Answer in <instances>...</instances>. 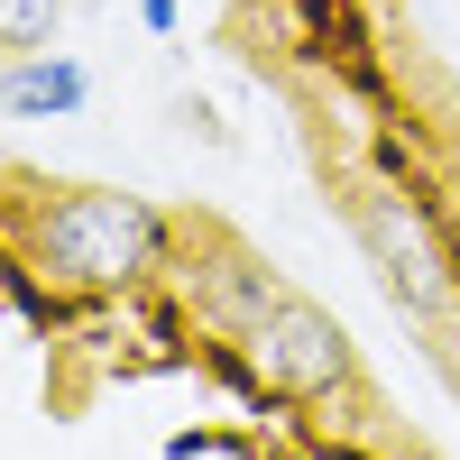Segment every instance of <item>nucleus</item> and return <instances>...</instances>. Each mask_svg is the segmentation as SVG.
<instances>
[{
	"label": "nucleus",
	"mask_w": 460,
	"mask_h": 460,
	"mask_svg": "<svg viewBox=\"0 0 460 460\" xmlns=\"http://www.w3.org/2000/svg\"><path fill=\"white\" fill-rule=\"evenodd\" d=\"M56 19H65V0H0V47L10 56H47Z\"/></svg>",
	"instance_id": "6"
},
{
	"label": "nucleus",
	"mask_w": 460,
	"mask_h": 460,
	"mask_svg": "<svg viewBox=\"0 0 460 460\" xmlns=\"http://www.w3.org/2000/svg\"><path fill=\"white\" fill-rule=\"evenodd\" d=\"M203 295H212V314H221L230 332H249V323H258V314H267V304H277L286 286L267 277V267H249V258H221L212 277H203Z\"/></svg>",
	"instance_id": "5"
},
{
	"label": "nucleus",
	"mask_w": 460,
	"mask_h": 460,
	"mask_svg": "<svg viewBox=\"0 0 460 460\" xmlns=\"http://www.w3.org/2000/svg\"><path fill=\"white\" fill-rule=\"evenodd\" d=\"M350 230H359V249L377 267V286H387L414 323H451V249H442V230L433 212L396 194V184H359L350 194Z\"/></svg>",
	"instance_id": "2"
},
{
	"label": "nucleus",
	"mask_w": 460,
	"mask_h": 460,
	"mask_svg": "<svg viewBox=\"0 0 460 460\" xmlns=\"http://www.w3.org/2000/svg\"><path fill=\"white\" fill-rule=\"evenodd\" d=\"M138 19H147V28L166 37V28H175V0H138Z\"/></svg>",
	"instance_id": "7"
},
{
	"label": "nucleus",
	"mask_w": 460,
	"mask_h": 460,
	"mask_svg": "<svg viewBox=\"0 0 460 460\" xmlns=\"http://www.w3.org/2000/svg\"><path fill=\"white\" fill-rule=\"evenodd\" d=\"M240 359L258 368V387L304 396V405L350 387V341H341V323L323 314L314 295H295V286H286V295H277V304H267V314L240 332Z\"/></svg>",
	"instance_id": "3"
},
{
	"label": "nucleus",
	"mask_w": 460,
	"mask_h": 460,
	"mask_svg": "<svg viewBox=\"0 0 460 460\" xmlns=\"http://www.w3.org/2000/svg\"><path fill=\"white\" fill-rule=\"evenodd\" d=\"M93 102V74L74 65V56H19L10 74H0V111L10 120H74V111Z\"/></svg>",
	"instance_id": "4"
},
{
	"label": "nucleus",
	"mask_w": 460,
	"mask_h": 460,
	"mask_svg": "<svg viewBox=\"0 0 460 460\" xmlns=\"http://www.w3.org/2000/svg\"><path fill=\"white\" fill-rule=\"evenodd\" d=\"M28 258L56 286H129L166 258V212L147 194H120V184H84L28 221Z\"/></svg>",
	"instance_id": "1"
}]
</instances>
